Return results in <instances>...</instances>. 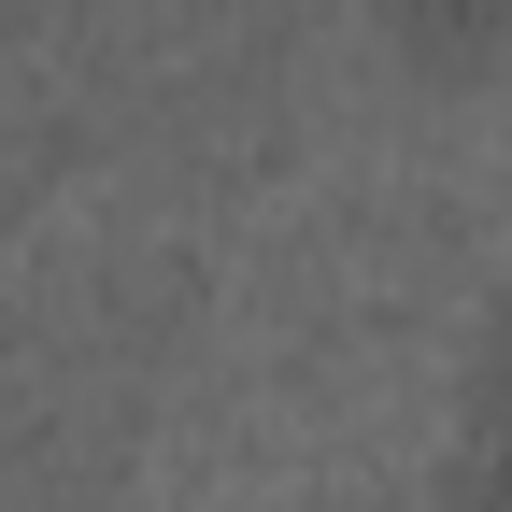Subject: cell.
Segmentation results:
<instances>
[{
  "mask_svg": "<svg viewBox=\"0 0 512 512\" xmlns=\"http://www.w3.org/2000/svg\"><path fill=\"white\" fill-rule=\"evenodd\" d=\"M399 29L427 57H484V43H512V0H399Z\"/></svg>",
  "mask_w": 512,
  "mask_h": 512,
  "instance_id": "6da1fadb",
  "label": "cell"
}]
</instances>
